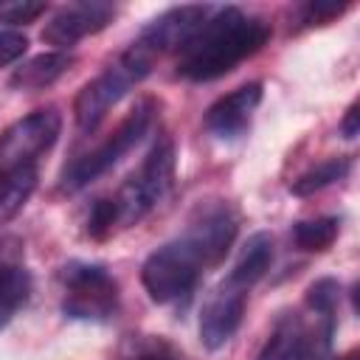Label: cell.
<instances>
[{
    "label": "cell",
    "instance_id": "cell-13",
    "mask_svg": "<svg viewBox=\"0 0 360 360\" xmlns=\"http://www.w3.org/2000/svg\"><path fill=\"white\" fill-rule=\"evenodd\" d=\"M73 65V56L65 51H48L39 56H31L28 62H22L20 68H14L8 84L17 90H42L51 87L53 82H59Z\"/></svg>",
    "mask_w": 360,
    "mask_h": 360
},
{
    "label": "cell",
    "instance_id": "cell-7",
    "mask_svg": "<svg viewBox=\"0 0 360 360\" xmlns=\"http://www.w3.org/2000/svg\"><path fill=\"white\" fill-rule=\"evenodd\" d=\"M62 129V115L56 107H42L14 121L0 132V172H14L25 166H37L39 155H45Z\"/></svg>",
    "mask_w": 360,
    "mask_h": 360
},
{
    "label": "cell",
    "instance_id": "cell-25",
    "mask_svg": "<svg viewBox=\"0 0 360 360\" xmlns=\"http://www.w3.org/2000/svg\"><path fill=\"white\" fill-rule=\"evenodd\" d=\"M135 360H183V354H180L172 343L155 338V340H149V343L135 354Z\"/></svg>",
    "mask_w": 360,
    "mask_h": 360
},
{
    "label": "cell",
    "instance_id": "cell-3",
    "mask_svg": "<svg viewBox=\"0 0 360 360\" xmlns=\"http://www.w3.org/2000/svg\"><path fill=\"white\" fill-rule=\"evenodd\" d=\"M174 180V141L160 135L143 163L124 180V186L110 197L115 208V225L129 228L141 222L169 191Z\"/></svg>",
    "mask_w": 360,
    "mask_h": 360
},
{
    "label": "cell",
    "instance_id": "cell-11",
    "mask_svg": "<svg viewBox=\"0 0 360 360\" xmlns=\"http://www.w3.org/2000/svg\"><path fill=\"white\" fill-rule=\"evenodd\" d=\"M211 8L214 6H174V8L163 11L160 17H155L141 31L135 45H141L152 56L166 53V51H180L197 34V28L205 22Z\"/></svg>",
    "mask_w": 360,
    "mask_h": 360
},
{
    "label": "cell",
    "instance_id": "cell-19",
    "mask_svg": "<svg viewBox=\"0 0 360 360\" xmlns=\"http://www.w3.org/2000/svg\"><path fill=\"white\" fill-rule=\"evenodd\" d=\"M349 172H352V158H329V160L312 166L309 172H304L298 180H292L290 191L298 194V197H309V194H315V191L343 180Z\"/></svg>",
    "mask_w": 360,
    "mask_h": 360
},
{
    "label": "cell",
    "instance_id": "cell-1",
    "mask_svg": "<svg viewBox=\"0 0 360 360\" xmlns=\"http://www.w3.org/2000/svg\"><path fill=\"white\" fill-rule=\"evenodd\" d=\"M270 39V22L250 17L236 6H214L197 34L177 51V76L211 82L231 73Z\"/></svg>",
    "mask_w": 360,
    "mask_h": 360
},
{
    "label": "cell",
    "instance_id": "cell-17",
    "mask_svg": "<svg viewBox=\"0 0 360 360\" xmlns=\"http://www.w3.org/2000/svg\"><path fill=\"white\" fill-rule=\"evenodd\" d=\"M31 292V278L20 264H0V329L14 318Z\"/></svg>",
    "mask_w": 360,
    "mask_h": 360
},
{
    "label": "cell",
    "instance_id": "cell-8",
    "mask_svg": "<svg viewBox=\"0 0 360 360\" xmlns=\"http://www.w3.org/2000/svg\"><path fill=\"white\" fill-rule=\"evenodd\" d=\"M236 228H239V217L225 200H205L194 208L183 231V239H188L194 250L202 256L205 267H211L225 259L228 248L233 245Z\"/></svg>",
    "mask_w": 360,
    "mask_h": 360
},
{
    "label": "cell",
    "instance_id": "cell-14",
    "mask_svg": "<svg viewBox=\"0 0 360 360\" xmlns=\"http://www.w3.org/2000/svg\"><path fill=\"white\" fill-rule=\"evenodd\" d=\"M270 264H273V236L267 231H259V233L248 236V242L242 245V250H239V256H236V262H233L228 276L250 290L256 281L264 278Z\"/></svg>",
    "mask_w": 360,
    "mask_h": 360
},
{
    "label": "cell",
    "instance_id": "cell-21",
    "mask_svg": "<svg viewBox=\"0 0 360 360\" xmlns=\"http://www.w3.org/2000/svg\"><path fill=\"white\" fill-rule=\"evenodd\" d=\"M118 225H115V208H112V200L110 197H101L90 205V214H87V233L96 236V239H104L107 233H112Z\"/></svg>",
    "mask_w": 360,
    "mask_h": 360
},
{
    "label": "cell",
    "instance_id": "cell-22",
    "mask_svg": "<svg viewBox=\"0 0 360 360\" xmlns=\"http://www.w3.org/2000/svg\"><path fill=\"white\" fill-rule=\"evenodd\" d=\"M346 8H349V3L312 0V3L301 6V22H304V25H323V22H332L335 17H340Z\"/></svg>",
    "mask_w": 360,
    "mask_h": 360
},
{
    "label": "cell",
    "instance_id": "cell-16",
    "mask_svg": "<svg viewBox=\"0 0 360 360\" xmlns=\"http://www.w3.org/2000/svg\"><path fill=\"white\" fill-rule=\"evenodd\" d=\"M304 329L307 326L298 315H284L273 326L264 349L259 352V360H295L298 349H301V340H304Z\"/></svg>",
    "mask_w": 360,
    "mask_h": 360
},
{
    "label": "cell",
    "instance_id": "cell-9",
    "mask_svg": "<svg viewBox=\"0 0 360 360\" xmlns=\"http://www.w3.org/2000/svg\"><path fill=\"white\" fill-rule=\"evenodd\" d=\"M248 292L250 290L242 287L239 281H233L231 276L222 278L211 290V295L205 298L202 312H200V340L205 349L217 352L236 335L245 307H248Z\"/></svg>",
    "mask_w": 360,
    "mask_h": 360
},
{
    "label": "cell",
    "instance_id": "cell-4",
    "mask_svg": "<svg viewBox=\"0 0 360 360\" xmlns=\"http://www.w3.org/2000/svg\"><path fill=\"white\" fill-rule=\"evenodd\" d=\"M155 101L143 98L141 104H135L129 110V115L90 152L79 155L76 160H70V166H65L62 172V191H79L84 186H90L96 177H101L104 172H110L129 149H135L141 143V138L149 132L152 121H155Z\"/></svg>",
    "mask_w": 360,
    "mask_h": 360
},
{
    "label": "cell",
    "instance_id": "cell-5",
    "mask_svg": "<svg viewBox=\"0 0 360 360\" xmlns=\"http://www.w3.org/2000/svg\"><path fill=\"white\" fill-rule=\"evenodd\" d=\"M202 270V256L188 239L177 236L146 256L141 267V281L155 304H180L194 292Z\"/></svg>",
    "mask_w": 360,
    "mask_h": 360
},
{
    "label": "cell",
    "instance_id": "cell-24",
    "mask_svg": "<svg viewBox=\"0 0 360 360\" xmlns=\"http://www.w3.org/2000/svg\"><path fill=\"white\" fill-rule=\"evenodd\" d=\"M25 48H28L25 34L11 31V28H8V31H0V68L17 62V59L25 53Z\"/></svg>",
    "mask_w": 360,
    "mask_h": 360
},
{
    "label": "cell",
    "instance_id": "cell-12",
    "mask_svg": "<svg viewBox=\"0 0 360 360\" xmlns=\"http://www.w3.org/2000/svg\"><path fill=\"white\" fill-rule=\"evenodd\" d=\"M259 101H262V84L248 82V84L231 90L228 96H219L205 110L202 127L219 141H233L250 129V121H253Z\"/></svg>",
    "mask_w": 360,
    "mask_h": 360
},
{
    "label": "cell",
    "instance_id": "cell-2",
    "mask_svg": "<svg viewBox=\"0 0 360 360\" xmlns=\"http://www.w3.org/2000/svg\"><path fill=\"white\" fill-rule=\"evenodd\" d=\"M152 62H155V56L146 53L141 45L132 42L115 62H110L96 79H90V82L79 90V96H76V101H73L76 127H79L82 132H93V129L107 118V112H110L135 84H141V82L149 76Z\"/></svg>",
    "mask_w": 360,
    "mask_h": 360
},
{
    "label": "cell",
    "instance_id": "cell-26",
    "mask_svg": "<svg viewBox=\"0 0 360 360\" xmlns=\"http://www.w3.org/2000/svg\"><path fill=\"white\" fill-rule=\"evenodd\" d=\"M357 110H360V104L352 101L349 110H346V115H343V121H340V135L349 138V141H354L357 132H360V112Z\"/></svg>",
    "mask_w": 360,
    "mask_h": 360
},
{
    "label": "cell",
    "instance_id": "cell-23",
    "mask_svg": "<svg viewBox=\"0 0 360 360\" xmlns=\"http://www.w3.org/2000/svg\"><path fill=\"white\" fill-rule=\"evenodd\" d=\"M45 11V3H28V0H17V3H0V20L8 25H25L34 22L39 14Z\"/></svg>",
    "mask_w": 360,
    "mask_h": 360
},
{
    "label": "cell",
    "instance_id": "cell-6",
    "mask_svg": "<svg viewBox=\"0 0 360 360\" xmlns=\"http://www.w3.org/2000/svg\"><path fill=\"white\" fill-rule=\"evenodd\" d=\"M62 312L73 321H110L118 312V281L101 264L68 262L59 270Z\"/></svg>",
    "mask_w": 360,
    "mask_h": 360
},
{
    "label": "cell",
    "instance_id": "cell-10",
    "mask_svg": "<svg viewBox=\"0 0 360 360\" xmlns=\"http://www.w3.org/2000/svg\"><path fill=\"white\" fill-rule=\"evenodd\" d=\"M115 17V6L110 3H70L65 8H59L42 28V39L48 45H53L56 51H65L70 45H76L79 39L101 31L110 25V20Z\"/></svg>",
    "mask_w": 360,
    "mask_h": 360
},
{
    "label": "cell",
    "instance_id": "cell-27",
    "mask_svg": "<svg viewBox=\"0 0 360 360\" xmlns=\"http://www.w3.org/2000/svg\"><path fill=\"white\" fill-rule=\"evenodd\" d=\"M346 360H357V357H354V354H349V357H346Z\"/></svg>",
    "mask_w": 360,
    "mask_h": 360
},
{
    "label": "cell",
    "instance_id": "cell-20",
    "mask_svg": "<svg viewBox=\"0 0 360 360\" xmlns=\"http://www.w3.org/2000/svg\"><path fill=\"white\" fill-rule=\"evenodd\" d=\"M340 298V284L335 278H318L307 290V307L315 315H335Z\"/></svg>",
    "mask_w": 360,
    "mask_h": 360
},
{
    "label": "cell",
    "instance_id": "cell-15",
    "mask_svg": "<svg viewBox=\"0 0 360 360\" xmlns=\"http://www.w3.org/2000/svg\"><path fill=\"white\" fill-rule=\"evenodd\" d=\"M37 186V166L0 172V225L8 222L31 197Z\"/></svg>",
    "mask_w": 360,
    "mask_h": 360
},
{
    "label": "cell",
    "instance_id": "cell-18",
    "mask_svg": "<svg viewBox=\"0 0 360 360\" xmlns=\"http://www.w3.org/2000/svg\"><path fill=\"white\" fill-rule=\"evenodd\" d=\"M338 231H340V219L338 217H318V219L295 222L290 236H292V245L298 250L321 253V250L332 248V242L338 239Z\"/></svg>",
    "mask_w": 360,
    "mask_h": 360
}]
</instances>
